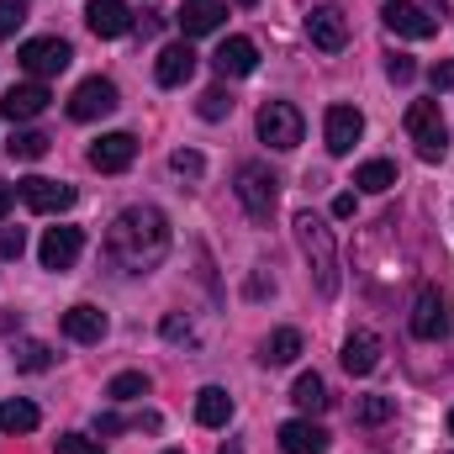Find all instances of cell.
Masks as SVG:
<instances>
[{
	"label": "cell",
	"instance_id": "6da1fadb",
	"mask_svg": "<svg viewBox=\"0 0 454 454\" xmlns=\"http://www.w3.org/2000/svg\"><path fill=\"white\" fill-rule=\"evenodd\" d=\"M106 254H112L116 270H127V275L159 270L164 254H169V223H164V212L159 207H127V212H116L112 232H106Z\"/></svg>",
	"mask_w": 454,
	"mask_h": 454
},
{
	"label": "cell",
	"instance_id": "7a4b0ae2",
	"mask_svg": "<svg viewBox=\"0 0 454 454\" xmlns=\"http://www.w3.org/2000/svg\"><path fill=\"white\" fill-rule=\"evenodd\" d=\"M296 243L312 264V280H317V296H339V243H333V227L323 223L317 212H296Z\"/></svg>",
	"mask_w": 454,
	"mask_h": 454
},
{
	"label": "cell",
	"instance_id": "3957f363",
	"mask_svg": "<svg viewBox=\"0 0 454 454\" xmlns=\"http://www.w3.org/2000/svg\"><path fill=\"white\" fill-rule=\"evenodd\" d=\"M232 191H238V201H243V212H248L254 223H270V212H275V201H280V180L270 175V164H243Z\"/></svg>",
	"mask_w": 454,
	"mask_h": 454
},
{
	"label": "cell",
	"instance_id": "277c9868",
	"mask_svg": "<svg viewBox=\"0 0 454 454\" xmlns=\"http://www.w3.org/2000/svg\"><path fill=\"white\" fill-rule=\"evenodd\" d=\"M407 132H412V143H418V153L428 164H439L450 153V127L439 116V101H412L407 106Z\"/></svg>",
	"mask_w": 454,
	"mask_h": 454
},
{
	"label": "cell",
	"instance_id": "5b68a950",
	"mask_svg": "<svg viewBox=\"0 0 454 454\" xmlns=\"http://www.w3.org/2000/svg\"><path fill=\"white\" fill-rule=\"evenodd\" d=\"M259 137H264L270 148L291 153V148L307 137V121H301V112H296L291 101H264V106H259Z\"/></svg>",
	"mask_w": 454,
	"mask_h": 454
},
{
	"label": "cell",
	"instance_id": "8992f818",
	"mask_svg": "<svg viewBox=\"0 0 454 454\" xmlns=\"http://www.w3.org/2000/svg\"><path fill=\"white\" fill-rule=\"evenodd\" d=\"M16 64H21L32 80H53V74H64V69L74 64V48H69L64 37H32V43H21Z\"/></svg>",
	"mask_w": 454,
	"mask_h": 454
},
{
	"label": "cell",
	"instance_id": "52a82bcc",
	"mask_svg": "<svg viewBox=\"0 0 454 454\" xmlns=\"http://www.w3.org/2000/svg\"><path fill=\"white\" fill-rule=\"evenodd\" d=\"M450 301H444V291L439 286H418V296H412V339L423 343H439L450 333Z\"/></svg>",
	"mask_w": 454,
	"mask_h": 454
},
{
	"label": "cell",
	"instance_id": "ba28073f",
	"mask_svg": "<svg viewBox=\"0 0 454 454\" xmlns=\"http://www.w3.org/2000/svg\"><path fill=\"white\" fill-rule=\"evenodd\" d=\"M121 101H116V85L112 80H101V74H90V80H80L74 85V96H69V116L74 121H96V116H112Z\"/></svg>",
	"mask_w": 454,
	"mask_h": 454
},
{
	"label": "cell",
	"instance_id": "9c48e42d",
	"mask_svg": "<svg viewBox=\"0 0 454 454\" xmlns=\"http://www.w3.org/2000/svg\"><path fill=\"white\" fill-rule=\"evenodd\" d=\"M16 196H21L32 212H43V217H53V212H69V207H74V185H64V180H43V175L21 180V185H16Z\"/></svg>",
	"mask_w": 454,
	"mask_h": 454
},
{
	"label": "cell",
	"instance_id": "30bf717a",
	"mask_svg": "<svg viewBox=\"0 0 454 454\" xmlns=\"http://www.w3.org/2000/svg\"><path fill=\"white\" fill-rule=\"evenodd\" d=\"M380 21L396 32V37H412V43H423V37H434L439 32V16H428L423 5H412V0H391L386 11H380Z\"/></svg>",
	"mask_w": 454,
	"mask_h": 454
},
{
	"label": "cell",
	"instance_id": "8fae6325",
	"mask_svg": "<svg viewBox=\"0 0 454 454\" xmlns=\"http://www.w3.org/2000/svg\"><path fill=\"white\" fill-rule=\"evenodd\" d=\"M80 248H85V232H80V227H48L37 259H43V270H74Z\"/></svg>",
	"mask_w": 454,
	"mask_h": 454
},
{
	"label": "cell",
	"instance_id": "7c38bea8",
	"mask_svg": "<svg viewBox=\"0 0 454 454\" xmlns=\"http://www.w3.org/2000/svg\"><path fill=\"white\" fill-rule=\"evenodd\" d=\"M359 132H364V116L359 106H328L323 116V137H328V153H354V143H359Z\"/></svg>",
	"mask_w": 454,
	"mask_h": 454
},
{
	"label": "cell",
	"instance_id": "4fadbf2b",
	"mask_svg": "<svg viewBox=\"0 0 454 454\" xmlns=\"http://www.w3.org/2000/svg\"><path fill=\"white\" fill-rule=\"evenodd\" d=\"M307 37H312V48L339 53L343 43H348V21H343L339 5H317V11H307Z\"/></svg>",
	"mask_w": 454,
	"mask_h": 454
},
{
	"label": "cell",
	"instance_id": "5bb4252c",
	"mask_svg": "<svg viewBox=\"0 0 454 454\" xmlns=\"http://www.w3.org/2000/svg\"><path fill=\"white\" fill-rule=\"evenodd\" d=\"M132 159H137V137H132V132H106V137L90 143V164H96L101 175H121Z\"/></svg>",
	"mask_w": 454,
	"mask_h": 454
},
{
	"label": "cell",
	"instance_id": "9a60e30c",
	"mask_svg": "<svg viewBox=\"0 0 454 454\" xmlns=\"http://www.w3.org/2000/svg\"><path fill=\"white\" fill-rule=\"evenodd\" d=\"M48 101H53V96H48L43 80H32V85H11L5 101H0V116H5V121H32V116L48 112Z\"/></svg>",
	"mask_w": 454,
	"mask_h": 454
},
{
	"label": "cell",
	"instance_id": "2e32d148",
	"mask_svg": "<svg viewBox=\"0 0 454 454\" xmlns=\"http://www.w3.org/2000/svg\"><path fill=\"white\" fill-rule=\"evenodd\" d=\"M223 16H227L223 0H185L175 21H180V32H185V43H191V37H207V32H217V27H223Z\"/></svg>",
	"mask_w": 454,
	"mask_h": 454
},
{
	"label": "cell",
	"instance_id": "e0dca14e",
	"mask_svg": "<svg viewBox=\"0 0 454 454\" xmlns=\"http://www.w3.org/2000/svg\"><path fill=\"white\" fill-rule=\"evenodd\" d=\"M191 74H196V53H191V43H169V48L159 53V64H153V80H159L164 90L185 85Z\"/></svg>",
	"mask_w": 454,
	"mask_h": 454
},
{
	"label": "cell",
	"instance_id": "ac0fdd59",
	"mask_svg": "<svg viewBox=\"0 0 454 454\" xmlns=\"http://www.w3.org/2000/svg\"><path fill=\"white\" fill-rule=\"evenodd\" d=\"M212 64H217V74H223V80H243V74H254L259 48H254L248 37H227L223 48L212 53Z\"/></svg>",
	"mask_w": 454,
	"mask_h": 454
},
{
	"label": "cell",
	"instance_id": "d6986e66",
	"mask_svg": "<svg viewBox=\"0 0 454 454\" xmlns=\"http://www.w3.org/2000/svg\"><path fill=\"white\" fill-rule=\"evenodd\" d=\"M280 450L286 454H328V428H317L307 418H291V423H280Z\"/></svg>",
	"mask_w": 454,
	"mask_h": 454
},
{
	"label": "cell",
	"instance_id": "ffe728a7",
	"mask_svg": "<svg viewBox=\"0 0 454 454\" xmlns=\"http://www.w3.org/2000/svg\"><path fill=\"white\" fill-rule=\"evenodd\" d=\"M64 333H69L74 343H101L106 339V312L90 307V301H80V307L64 312Z\"/></svg>",
	"mask_w": 454,
	"mask_h": 454
},
{
	"label": "cell",
	"instance_id": "44dd1931",
	"mask_svg": "<svg viewBox=\"0 0 454 454\" xmlns=\"http://www.w3.org/2000/svg\"><path fill=\"white\" fill-rule=\"evenodd\" d=\"M85 21H90L96 37H121V32H132V16H127L121 0H90V5H85Z\"/></svg>",
	"mask_w": 454,
	"mask_h": 454
},
{
	"label": "cell",
	"instance_id": "7402d4cb",
	"mask_svg": "<svg viewBox=\"0 0 454 454\" xmlns=\"http://www.w3.org/2000/svg\"><path fill=\"white\" fill-rule=\"evenodd\" d=\"M339 359H343V370H348V375H370V370L380 364V339L359 328V333H348V339H343Z\"/></svg>",
	"mask_w": 454,
	"mask_h": 454
},
{
	"label": "cell",
	"instance_id": "603a6c76",
	"mask_svg": "<svg viewBox=\"0 0 454 454\" xmlns=\"http://www.w3.org/2000/svg\"><path fill=\"white\" fill-rule=\"evenodd\" d=\"M296 354H301V333H296V328H275V333L264 339V348H259V364L280 370V364H291Z\"/></svg>",
	"mask_w": 454,
	"mask_h": 454
},
{
	"label": "cell",
	"instance_id": "cb8c5ba5",
	"mask_svg": "<svg viewBox=\"0 0 454 454\" xmlns=\"http://www.w3.org/2000/svg\"><path fill=\"white\" fill-rule=\"evenodd\" d=\"M227 418H232V396H227L223 386H207V391H196V423H207V428H223Z\"/></svg>",
	"mask_w": 454,
	"mask_h": 454
},
{
	"label": "cell",
	"instance_id": "d4e9b609",
	"mask_svg": "<svg viewBox=\"0 0 454 454\" xmlns=\"http://www.w3.org/2000/svg\"><path fill=\"white\" fill-rule=\"evenodd\" d=\"M43 423V412L27 402V396H11V402H0V434H32Z\"/></svg>",
	"mask_w": 454,
	"mask_h": 454
},
{
	"label": "cell",
	"instance_id": "484cf974",
	"mask_svg": "<svg viewBox=\"0 0 454 454\" xmlns=\"http://www.w3.org/2000/svg\"><path fill=\"white\" fill-rule=\"evenodd\" d=\"M354 185L370 191V196H380V191L396 185V164H391V159H364V164L354 169Z\"/></svg>",
	"mask_w": 454,
	"mask_h": 454
},
{
	"label": "cell",
	"instance_id": "4316f807",
	"mask_svg": "<svg viewBox=\"0 0 454 454\" xmlns=\"http://www.w3.org/2000/svg\"><path fill=\"white\" fill-rule=\"evenodd\" d=\"M48 132H32V127H21V132H11V143H5V153L16 159V164H32V159H43L48 153Z\"/></svg>",
	"mask_w": 454,
	"mask_h": 454
},
{
	"label": "cell",
	"instance_id": "83f0119b",
	"mask_svg": "<svg viewBox=\"0 0 454 454\" xmlns=\"http://www.w3.org/2000/svg\"><path fill=\"white\" fill-rule=\"evenodd\" d=\"M291 402L301 407V412H323L333 396H328V386H323V375H301L296 386H291Z\"/></svg>",
	"mask_w": 454,
	"mask_h": 454
},
{
	"label": "cell",
	"instance_id": "f1b7e54d",
	"mask_svg": "<svg viewBox=\"0 0 454 454\" xmlns=\"http://www.w3.org/2000/svg\"><path fill=\"white\" fill-rule=\"evenodd\" d=\"M106 396H112V402H137V396H148V375H143V370H121V375H112Z\"/></svg>",
	"mask_w": 454,
	"mask_h": 454
},
{
	"label": "cell",
	"instance_id": "f546056e",
	"mask_svg": "<svg viewBox=\"0 0 454 454\" xmlns=\"http://www.w3.org/2000/svg\"><path fill=\"white\" fill-rule=\"evenodd\" d=\"M16 370H27V375L53 370V348H48V343H21V348H16Z\"/></svg>",
	"mask_w": 454,
	"mask_h": 454
},
{
	"label": "cell",
	"instance_id": "4dcf8cb0",
	"mask_svg": "<svg viewBox=\"0 0 454 454\" xmlns=\"http://www.w3.org/2000/svg\"><path fill=\"white\" fill-rule=\"evenodd\" d=\"M169 169H175L180 180H201V175H207V159H201L196 148H175V153H169Z\"/></svg>",
	"mask_w": 454,
	"mask_h": 454
},
{
	"label": "cell",
	"instance_id": "1f68e13d",
	"mask_svg": "<svg viewBox=\"0 0 454 454\" xmlns=\"http://www.w3.org/2000/svg\"><path fill=\"white\" fill-rule=\"evenodd\" d=\"M386 418H396V402L391 396H364L359 402V423H386Z\"/></svg>",
	"mask_w": 454,
	"mask_h": 454
},
{
	"label": "cell",
	"instance_id": "d6a6232c",
	"mask_svg": "<svg viewBox=\"0 0 454 454\" xmlns=\"http://www.w3.org/2000/svg\"><path fill=\"white\" fill-rule=\"evenodd\" d=\"M21 21H27V0H0V43L16 37Z\"/></svg>",
	"mask_w": 454,
	"mask_h": 454
},
{
	"label": "cell",
	"instance_id": "836d02e7",
	"mask_svg": "<svg viewBox=\"0 0 454 454\" xmlns=\"http://www.w3.org/2000/svg\"><path fill=\"white\" fill-rule=\"evenodd\" d=\"M196 112L207 116V121H223V116L232 112V96L217 85V90H207V96H201V106H196Z\"/></svg>",
	"mask_w": 454,
	"mask_h": 454
},
{
	"label": "cell",
	"instance_id": "e575fe53",
	"mask_svg": "<svg viewBox=\"0 0 454 454\" xmlns=\"http://www.w3.org/2000/svg\"><path fill=\"white\" fill-rule=\"evenodd\" d=\"M53 454H101V439H90V434H64Z\"/></svg>",
	"mask_w": 454,
	"mask_h": 454
},
{
	"label": "cell",
	"instance_id": "d590c367",
	"mask_svg": "<svg viewBox=\"0 0 454 454\" xmlns=\"http://www.w3.org/2000/svg\"><path fill=\"white\" fill-rule=\"evenodd\" d=\"M27 248V232L21 227H0V259H21Z\"/></svg>",
	"mask_w": 454,
	"mask_h": 454
},
{
	"label": "cell",
	"instance_id": "8d00e7d4",
	"mask_svg": "<svg viewBox=\"0 0 454 454\" xmlns=\"http://www.w3.org/2000/svg\"><path fill=\"white\" fill-rule=\"evenodd\" d=\"M164 339H175V343H196V328H191L185 317H175V312H169V317H164Z\"/></svg>",
	"mask_w": 454,
	"mask_h": 454
},
{
	"label": "cell",
	"instance_id": "74e56055",
	"mask_svg": "<svg viewBox=\"0 0 454 454\" xmlns=\"http://www.w3.org/2000/svg\"><path fill=\"white\" fill-rule=\"evenodd\" d=\"M386 74H391V80H396V85H407V80H412V74H418V64H412V59H407V53H396V59H391V64H386Z\"/></svg>",
	"mask_w": 454,
	"mask_h": 454
},
{
	"label": "cell",
	"instance_id": "f35d334b",
	"mask_svg": "<svg viewBox=\"0 0 454 454\" xmlns=\"http://www.w3.org/2000/svg\"><path fill=\"white\" fill-rule=\"evenodd\" d=\"M428 80H434V90H454V59L434 64V69H428Z\"/></svg>",
	"mask_w": 454,
	"mask_h": 454
},
{
	"label": "cell",
	"instance_id": "ab89813d",
	"mask_svg": "<svg viewBox=\"0 0 454 454\" xmlns=\"http://www.w3.org/2000/svg\"><path fill=\"white\" fill-rule=\"evenodd\" d=\"M96 434H101V444H106V439H112V434H121V418H116V412H106V418H101V423H96Z\"/></svg>",
	"mask_w": 454,
	"mask_h": 454
},
{
	"label": "cell",
	"instance_id": "60d3db41",
	"mask_svg": "<svg viewBox=\"0 0 454 454\" xmlns=\"http://www.w3.org/2000/svg\"><path fill=\"white\" fill-rule=\"evenodd\" d=\"M11 207H16V185H0V223H5Z\"/></svg>",
	"mask_w": 454,
	"mask_h": 454
},
{
	"label": "cell",
	"instance_id": "b9f144b4",
	"mask_svg": "<svg viewBox=\"0 0 454 454\" xmlns=\"http://www.w3.org/2000/svg\"><path fill=\"white\" fill-rule=\"evenodd\" d=\"M333 217H354V196H339L333 201Z\"/></svg>",
	"mask_w": 454,
	"mask_h": 454
},
{
	"label": "cell",
	"instance_id": "7bdbcfd3",
	"mask_svg": "<svg viewBox=\"0 0 454 454\" xmlns=\"http://www.w3.org/2000/svg\"><path fill=\"white\" fill-rule=\"evenodd\" d=\"M217 454H243V450H238V444H227V450H217Z\"/></svg>",
	"mask_w": 454,
	"mask_h": 454
},
{
	"label": "cell",
	"instance_id": "ee69618b",
	"mask_svg": "<svg viewBox=\"0 0 454 454\" xmlns=\"http://www.w3.org/2000/svg\"><path fill=\"white\" fill-rule=\"evenodd\" d=\"M450 434H454V412H450Z\"/></svg>",
	"mask_w": 454,
	"mask_h": 454
},
{
	"label": "cell",
	"instance_id": "f6af8a7d",
	"mask_svg": "<svg viewBox=\"0 0 454 454\" xmlns=\"http://www.w3.org/2000/svg\"><path fill=\"white\" fill-rule=\"evenodd\" d=\"M164 454H180V450H164Z\"/></svg>",
	"mask_w": 454,
	"mask_h": 454
},
{
	"label": "cell",
	"instance_id": "bcb514c9",
	"mask_svg": "<svg viewBox=\"0 0 454 454\" xmlns=\"http://www.w3.org/2000/svg\"><path fill=\"white\" fill-rule=\"evenodd\" d=\"M243 5H254V0H243Z\"/></svg>",
	"mask_w": 454,
	"mask_h": 454
},
{
	"label": "cell",
	"instance_id": "7dc6e473",
	"mask_svg": "<svg viewBox=\"0 0 454 454\" xmlns=\"http://www.w3.org/2000/svg\"><path fill=\"white\" fill-rule=\"evenodd\" d=\"M439 5H444V0H439Z\"/></svg>",
	"mask_w": 454,
	"mask_h": 454
}]
</instances>
